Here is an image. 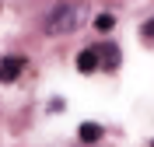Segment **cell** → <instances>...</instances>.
I'll return each mask as SVG.
<instances>
[{"label":"cell","instance_id":"6da1fadb","mask_svg":"<svg viewBox=\"0 0 154 147\" xmlns=\"http://www.w3.org/2000/svg\"><path fill=\"white\" fill-rule=\"evenodd\" d=\"M42 28L49 32V35H63V32H74L77 28V11L74 7H56L53 14L46 18V25Z\"/></svg>","mask_w":154,"mask_h":147},{"label":"cell","instance_id":"7a4b0ae2","mask_svg":"<svg viewBox=\"0 0 154 147\" xmlns=\"http://www.w3.org/2000/svg\"><path fill=\"white\" fill-rule=\"evenodd\" d=\"M25 70V60L18 56H7V60H0V81L4 84H11V81H18V74Z\"/></svg>","mask_w":154,"mask_h":147},{"label":"cell","instance_id":"3957f363","mask_svg":"<svg viewBox=\"0 0 154 147\" xmlns=\"http://www.w3.org/2000/svg\"><path fill=\"white\" fill-rule=\"evenodd\" d=\"M77 70H81V74H95L98 70V49H84V53L77 56Z\"/></svg>","mask_w":154,"mask_h":147},{"label":"cell","instance_id":"277c9868","mask_svg":"<svg viewBox=\"0 0 154 147\" xmlns=\"http://www.w3.org/2000/svg\"><path fill=\"white\" fill-rule=\"evenodd\" d=\"M102 133H105V130L98 126V123H81V126H77V137L84 140V144H95V140H102Z\"/></svg>","mask_w":154,"mask_h":147},{"label":"cell","instance_id":"5b68a950","mask_svg":"<svg viewBox=\"0 0 154 147\" xmlns=\"http://www.w3.org/2000/svg\"><path fill=\"white\" fill-rule=\"evenodd\" d=\"M95 28L98 32H112L116 28V18H112V14H98V18H95Z\"/></svg>","mask_w":154,"mask_h":147},{"label":"cell","instance_id":"8992f818","mask_svg":"<svg viewBox=\"0 0 154 147\" xmlns=\"http://www.w3.org/2000/svg\"><path fill=\"white\" fill-rule=\"evenodd\" d=\"M116 63H119V53L116 49H105V67H116Z\"/></svg>","mask_w":154,"mask_h":147},{"label":"cell","instance_id":"52a82bcc","mask_svg":"<svg viewBox=\"0 0 154 147\" xmlns=\"http://www.w3.org/2000/svg\"><path fill=\"white\" fill-rule=\"evenodd\" d=\"M144 39H154V18L144 21Z\"/></svg>","mask_w":154,"mask_h":147},{"label":"cell","instance_id":"ba28073f","mask_svg":"<svg viewBox=\"0 0 154 147\" xmlns=\"http://www.w3.org/2000/svg\"><path fill=\"white\" fill-rule=\"evenodd\" d=\"M151 147H154V144H151Z\"/></svg>","mask_w":154,"mask_h":147}]
</instances>
